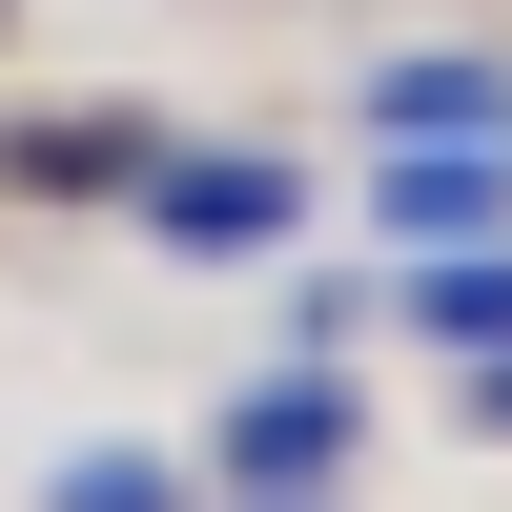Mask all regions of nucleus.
Masks as SVG:
<instances>
[{
	"instance_id": "1",
	"label": "nucleus",
	"mask_w": 512,
	"mask_h": 512,
	"mask_svg": "<svg viewBox=\"0 0 512 512\" xmlns=\"http://www.w3.org/2000/svg\"><path fill=\"white\" fill-rule=\"evenodd\" d=\"M287 226H308L287 164H246V144H144V246H164V267H246V246H287Z\"/></svg>"
},
{
	"instance_id": "2",
	"label": "nucleus",
	"mask_w": 512,
	"mask_h": 512,
	"mask_svg": "<svg viewBox=\"0 0 512 512\" xmlns=\"http://www.w3.org/2000/svg\"><path fill=\"white\" fill-rule=\"evenodd\" d=\"M349 431H369V390H349L328 349H287L267 390L226 410V492H246V512H287V492H328V472H349Z\"/></svg>"
},
{
	"instance_id": "3",
	"label": "nucleus",
	"mask_w": 512,
	"mask_h": 512,
	"mask_svg": "<svg viewBox=\"0 0 512 512\" xmlns=\"http://www.w3.org/2000/svg\"><path fill=\"white\" fill-rule=\"evenodd\" d=\"M390 226H410V246L512 226V144H390Z\"/></svg>"
},
{
	"instance_id": "4",
	"label": "nucleus",
	"mask_w": 512,
	"mask_h": 512,
	"mask_svg": "<svg viewBox=\"0 0 512 512\" xmlns=\"http://www.w3.org/2000/svg\"><path fill=\"white\" fill-rule=\"evenodd\" d=\"M369 123H390V144H512V62H390Z\"/></svg>"
},
{
	"instance_id": "5",
	"label": "nucleus",
	"mask_w": 512,
	"mask_h": 512,
	"mask_svg": "<svg viewBox=\"0 0 512 512\" xmlns=\"http://www.w3.org/2000/svg\"><path fill=\"white\" fill-rule=\"evenodd\" d=\"M390 308L431 328V349H512V226H472V246H431V267H410Z\"/></svg>"
},
{
	"instance_id": "6",
	"label": "nucleus",
	"mask_w": 512,
	"mask_h": 512,
	"mask_svg": "<svg viewBox=\"0 0 512 512\" xmlns=\"http://www.w3.org/2000/svg\"><path fill=\"white\" fill-rule=\"evenodd\" d=\"M0 185H144V123H21Z\"/></svg>"
},
{
	"instance_id": "7",
	"label": "nucleus",
	"mask_w": 512,
	"mask_h": 512,
	"mask_svg": "<svg viewBox=\"0 0 512 512\" xmlns=\"http://www.w3.org/2000/svg\"><path fill=\"white\" fill-rule=\"evenodd\" d=\"M41 512H185V472H164V451H62Z\"/></svg>"
},
{
	"instance_id": "8",
	"label": "nucleus",
	"mask_w": 512,
	"mask_h": 512,
	"mask_svg": "<svg viewBox=\"0 0 512 512\" xmlns=\"http://www.w3.org/2000/svg\"><path fill=\"white\" fill-rule=\"evenodd\" d=\"M472 410H492V431H512V349H472Z\"/></svg>"
},
{
	"instance_id": "9",
	"label": "nucleus",
	"mask_w": 512,
	"mask_h": 512,
	"mask_svg": "<svg viewBox=\"0 0 512 512\" xmlns=\"http://www.w3.org/2000/svg\"><path fill=\"white\" fill-rule=\"evenodd\" d=\"M287 512H308V492H287Z\"/></svg>"
}]
</instances>
